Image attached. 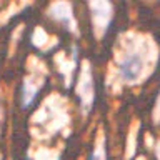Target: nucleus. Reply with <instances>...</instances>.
Wrapping results in <instances>:
<instances>
[{"label":"nucleus","mask_w":160,"mask_h":160,"mask_svg":"<svg viewBox=\"0 0 160 160\" xmlns=\"http://www.w3.org/2000/svg\"><path fill=\"white\" fill-rule=\"evenodd\" d=\"M45 83V70L35 68L30 70V73L23 78L22 88H20V103L23 108L30 107L38 97V92L42 90Z\"/></svg>","instance_id":"nucleus-1"},{"label":"nucleus","mask_w":160,"mask_h":160,"mask_svg":"<svg viewBox=\"0 0 160 160\" xmlns=\"http://www.w3.org/2000/svg\"><path fill=\"white\" fill-rule=\"evenodd\" d=\"M75 92L77 97L80 98L83 112L87 113L92 108V103L95 100V88H93V77H92V70H90L88 62H83L82 68H80L77 85H75Z\"/></svg>","instance_id":"nucleus-2"},{"label":"nucleus","mask_w":160,"mask_h":160,"mask_svg":"<svg viewBox=\"0 0 160 160\" xmlns=\"http://www.w3.org/2000/svg\"><path fill=\"white\" fill-rule=\"evenodd\" d=\"M143 68H145V57L138 50H133V52H128L127 55H123L118 63L120 75L127 82H137L142 77Z\"/></svg>","instance_id":"nucleus-3"},{"label":"nucleus","mask_w":160,"mask_h":160,"mask_svg":"<svg viewBox=\"0 0 160 160\" xmlns=\"http://www.w3.org/2000/svg\"><path fill=\"white\" fill-rule=\"evenodd\" d=\"M48 17L55 20V22L62 23L65 28H68L70 32H77V23H75V17H73V12H72V5L67 3V2H57V3H52L47 10Z\"/></svg>","instance_id":"nucleus-4"},{"label":"nucleus","mask_w":160,"mask_h":160,"mask_svg":"<svg viewBox=\"0 0 160 160\" xmlns=\"http://www.w3.org/2000/svg\"><path fill=\"white\" fill-rule=\"evenodd\" d=\"M88 8L92 12V23L97 35H102L108 28L110 18H112V5L103 2H92L88 3Z\"/></svg>","instance_id":"nucleus-5"},{"label":"nucleus","mask_w":160,"mask_h":160,"mask_svg":"<svg viewBox=\"0 0 160 160\" xmlns=\"http://www.w3.org/2000/svg\"><path fill=\"white\" fill-rule=\"evenodd\" d=\"M32 42H33V45L37 48H40V50H48V48H52L55 43V38H52V37H48L47 35V32H45L43 28H35V32H33V35H32Z\"/></svg>","instance_id":"nucleus-6"},{"label":"nucleus","mask_w":160,"mask_h":160,"mask_svg":"<svg viewBox=\"0 0 160 160\" xmlns=\"http://www.w3.org/2000/svg\"><path fill=\"white\" fill-rule=\"evenodd\" d=\"M90 160H107V153H105V143H103V137L98 135L95 140V147L92 150Z\"/></svg>","instance_id":"nucleus-7"},{"label":"nucleus","mask_w":160,"mask_h":160,"mask_svg":"<svg viewBox=\"0 0 160 160\" xmlns=\"http://www.w3.org/2000/svg\"><path fill=\"white\" fill-rule=\"evenodd\" d=\"M38 160H58V155H53L50 152H43L42 155H40Z\"/></svg>","instance_id":"nucleus-8"},{"label":"nucleus","mask_w":160,"mask_h":160,"mask_svg":"<svg viewBox=\"0 0 160 160\" xmlns=\"http://www.w3.org/2000/svg\"><path fill=\"white\" fill-rule=\"evenodd\" d=\"M2 123H3V108H2V103H0V130H2Z\"/></svg>","instance_id":"nucleus-9"},{"label":"nucleus","mask_w":160,"mask_h":160,"mask_svg":"<svg viewBox=\"0 0 160 160\" xmlns=\"http://www.w3.org/2000/svg\"><path fill=\"white\" fill-rule=\"evenodd\" d=\"M157 155H158V160H160V148H158V152H157Z\"/></svg>","instance_id":"nucleus-10"}]
</instances>
